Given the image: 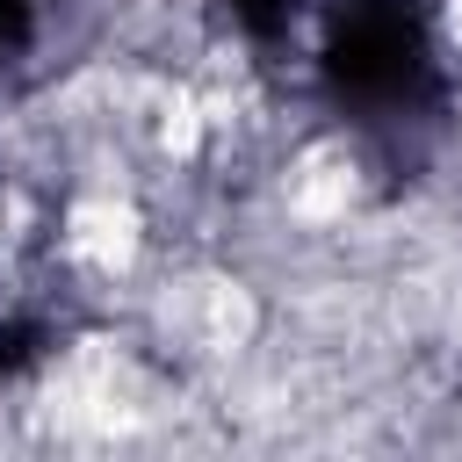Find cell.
<instances>
[{
	"label": "cell",
	"instance_id": "obj_1",
	"mask_svg": "<svg viewBox=\"0 0 462 462\" xmlns=\"http://www.w3.org/2000/svg\"><path fill=\"white\" fill-rule=\"evenodd\" d=\"M448 29H455V36H462V0H448Z\"/></svg>",
	"mask_w": 462,
	"mask_h": 462
}]
</instances>
